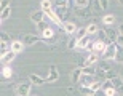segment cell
I'll list each match as a JSON object with an SVG mask.
<instances>
[{
    "mask_svg": "<svg viewBox=\"0 0 123 96\" xmlns=\"http://www.w3.org/2000/svg\"><path fill=\"white\" fill-rule=\"evenodd\" d=\"M99 6L102 10H107V6H109V0H99Z\"/></svg>",
    "mask_w": 123,
    "mask_h": 96,
    "instance_id": "8d00e7d4",
    "label": "cell"
},
{
    "mask_svg": "<svg viewBox=\"0 0 123 96\" xmlns=\"http://www.w3.org/2000/svg\"><path fill=\"white\" fill-rule=\"evenodd\" d=\"M107 34V40H105V45H110V43H115L117 42V37H118V31L115 29H107L105 31Z\"/></svg>",
    "mask_w": 123,
    "mask_h": 96,
    "instance_id": "277c9868",
    "label": "cell"
},
{
    "mask_svg": "<svg viewBox=\"0 0 123 96\" xmlns=\"http://www.w3.org/2000/svg\"><path fill=\"white\" fill-rule=\"evenodd\" d=\"M117 43L123 46V35H120V34H118V37H117Z\"/></svg>",
    "mask_w": 123,
    "mask_h": 96,
    "instance_id": "7bdbcfd3",
    "label": "cell"
},
{
    "mask_svg": "<svg viewBox=\"0 0 123 96\" xmlns=\"http://www.w3.org/2000/svg\"><path fill=\"white\" fill-rule=\"evenodd\" d=\"M115 77H118V75L115 74V70H112V69H109V70H107V75H105V80H114Z\"/></svg>",
    "mask_w": 123,
    "mask_h": 96,
    "instance_id": "484cf974",
    "label": "cell"
},
{
    "mask_svg": "<svg viewBox=\"0 0 123 96\" xmlns=\"http://www.w3.org/2000/svg\"><path fill=\"white\" fill-rule=\"evenodd\" d=\"M53 3H51V0H42V8L43 10H51Z\"/></svg>",
    "mask_w": 123,
    "mask_h": 96,
    "instance_id": "4316f807",
    "label": "cell"
},
{
    "mask_svg": "<svg viewBox=\"0 0 123 96\" xmlns=\"http://www.w3.org/2000/svg\"><path fill=\"white\" fill-rule=\"evenodd\" d=\"M11 74H13V72H11V69H10L8 66H5L3 70H2V75H3V78H10V77H11Z\"/></svg>",
    "mask_w": 123,
    "mask_h": 96,
    "instance_id": "cb8c5ba5",
    "label": "cell"
},
{
    "mask_svg": "<svg viewBox=\"0 0 123 96\" xmlns=\"http://www.w3.org/2000/svg\"><path fill=\"white\" fill-rule=\"evenodd\" d=\"M75 14H77V18H82V19H88V18H91V14H93V11L88 6H78L77 10H75Z\"/></svg>",
    "mask_w": 123,
    "mask_h": 96,
    "instance_id": "3957f363",
    "label": "cell"
},
{
    "mask_svg": "<svg viewBox=\"0 0 123 96\" xmlns=\"http://www.w3.org/2000/svg\"><path fill=\"white\" fill-rule=\"evenodd\" d=\"M98 31H99V29H98V26H96V24H90V26L86 27V32H88V34H96Z\"/></svg>",
    "mask_w": 123,
    "mask_h": 96,
    "instance_id": "f546056e",
    "label": "cell"
},
{
    "mask_svg": "<svg viewBox=\"0 0 123 96\" xmlns=\"http://www.w3.org/2000/svg\"><path fill=\"white\" fill-rule=\"evenodd\" d=\"M77 43H78V38L77 37H74L69 40V48H77Z\"/></svg>",
    "mask_w": 123,
    "mask_h": 96,
    "instance_id": "836d02e7",
    "label": "cell"
},
{
    "mask_svg": "<svg viewBox=\"0 0 123 96\" xmlns=\"http://www.w3.org/2000/svg\"><path fill=\"white\" fill-rule=\"evenodd\" d=\"M105 48H107L105 42H102V40H96V42H94V46H93V51H94V53H104Z\"/></svg>",
    "mask_w": 123,
    "mask_h": 96,
    "instance_id": "ba28073f",
    "label": "cell"
},
{
    "mask_svg": "<svg viewBox=\"0 0 123 96\" xmlns=\"http://www.w3.org/2000/svg\"><path fill=\"white\" fill-rule=\"evenodd\" d=\"M0 48H2V56L5 55V53H8L11 48H8V45H6V42H0Z\"/></svg>",
    "mask_w": 123,
    "mask_h": 96,
    "instance_id": "f1b7e54d",
    "label": "cell"
},
{
    "mask_svg": "<svg viewBox=\"0 0 123 96\" xmlns=\"http://www.w3.org/2000/svg\"><path fill=\"white\" fill-rule=\"evenodd\" d=\"M75 3H77V6H88L90 5V0H75Z\"/></svg>",
    "mask_w": 123,
    "mask_h": 96,
    "instance_id": "e575fe53",
    "label": "cell"
},
{
    "mask_svg": "<svg viewBox=\"0 0 123 96\" xmlns=\"http://www.w3.org/2000/svg\"><path fill=\"white\" fill-rule=\"evenodd\" d=\"M112 85H114V88L117 90V93H120V95L123 96V78L115 77L114 80H112Z\"/></svg>",
    "mask_w": 123,
    "mask_h": 96,
    "instance_id": "52a82bcc",
    "label": "cell"
},
{
    "mask_svg": "<svg viewBox=\"0 0 123 96\" xmlns=\"http://www.w3.org/2000/svg\"><path fill=\"white\" fill-rule=\"evenodd\" d=\"M86 34H88L86 29H78V31H77V35H75V37H77L78 40H80V38H83V37L86 35Z\"/></svg>",
    "mask_w": 123,
    "mask_h": 96,
    "instance_id": "4dcf8cb0",
    "label": "cell"
},
{
    "mask_svg": "<svg viewBox=\"0 0 123 96\" xmlns=\"http://www.w3.org/2000/svg\"><path fill=\"white\" fill-rule=\"evenodd\" d=\"M37 29H38L40 32H43V31H46V29H48V26H46V23L40 21V23H37Z\"/></svg>",
    "mask_w": 123,
    "mask_h": 96,
    "instance_id": "d6a6232c",
    "label": "cell"
},
{
    "mask_svg": "<svg viewBox=\"0 0 123 96\" xmlns=\"http://www.w3.org/2000/svg\"><path fill=\"white\" fill-rule=\"evenodd\" d=\"M10 2H11V0H2V2H0V8H2V10H5V8H8V5H10Z\"/></svg>",
    "mask_w": 123,
    "mask_h": 96,
    "instance_id": "f35d334b",
    "label": "cell"
},
{
    "mask_svg": "<svg viewBox=\"0 0 123 96\" xmlns=\"http://www.w3.org/2000/svg\"><path fill=\"white\" fill-rule=\"evenodd\" d=\"M102 21H104V24H112L115 21V16H114V14H105Z\"/></svg>",
    "mask_w": 123,
    "mask_h": 96,
    "instance_id": "d4e9b609",
    "label": "cell"
},
{
    "mask_svg": "<svg viewBox=\"0 0 123 96\" xmlns=\"http://www.w3.org/2000/svg\"><path fill=\"white\" fill-rule=\"evenodd\" d=\"M69 0H55V6H67Z\"/></svg>",
    "mask_w": 123,
    "mask_h": 96,
    "instance_id": "1f68e13d",
    "label": "cell"
},
{
    "mask_svg": "<svg viewBox=\"0 0 123 96\" xmlns=\"http://www.w3.org/2000/svg\"><path fill=\"white\" fill-rule=\"evenodd\" d=\"M42 40V38H40V37H37V35H32V34H27V35H24V45H29V46H31V45H35V43H37V42H40Z\"/></svg>",
    "mask_w": 123,
    "mask_h": 96,
    "instance_id": "5b68a950",
    "label": "cell"
},
{
    "mask_svg": "<svg viewBox=\"0 0 123 96\" xmlns=\"http://www.w3.org/2000/svg\"><path fill=\"white\" fill-rule=\"evenodd\" d=\"M117 2H118V3H120V5H123V0H117Z\"/></svg>",
    "mask_w": 123,
    "mask_h": 96,
    "instance_id": "f6af8a7d",
    "label": "cell"
},
{
    "mask_svg": "<svg viewBox=\"0 0 123 96\" xmlns=\"http://www.w3.org/2000/svg\"><path fill=\"white\" fill-rule=\"evenodd\" d=\"M118 34H120V35H123V24H120V27H118Z\"/></svg>",
    "mask_w": 123,
    "mask_h": 96,
    "instance_id": "ee69618b",
    "label": "cell"
},
{
    "mask_svg": "<svg viewBox=\"0 0 123 96\" xmlns=\"http://www.w3.org/2000/svg\"><path fill=\"white\" fill-rule=\"evenodd\" d=\"M82 72L86 74V75H93V74H96V70L93 66H85V67H82Z\"/></svg>",
    "mask_w": 123,
    "mask_h": 96,
    "instance_id": "7402d4cb",
    "label": "cell"
},
{
    "mask_svg": "<svg viewBox=\"0 0 123 96\" xmlns=\"http://www.w3.org/2000/svg\"><path fill=\"white\" fill-rule=\"evenodd\" d=\"M10 14H11V8H5V10H2V14H0V21L2 23H5V19H8L10 18Z\"/></svg>",
    "mask_w": 123,
    "mask_h": 96,
    "instance_id": "ffe728a7",
    "label": "cell"
},
{
    "mask_svg": "<svg viewBox=\"0 0 123 96\" xmlns=\"http://www.w3.org/2000/svg\"><path fill=\"white\" fill-rule=\"evenodd\" d=\"M114 61L123 63V46L122 45H118V48H117V55H115V59Z\"/></svg>",
    "mask_w": 123,
    "mask_h": 96,
    "instance_id": "44dd1931",
    "label": "cell"
},
{
    "mask_svg": "<svg viewBox=\"0 0 123 96\" xmlns=\"http://www.w3.org/2000/svg\"><path fill=\"white\" fill-rule=\"evenodd\" d=\"M43 18H45V11H43V10L35 11V13L31 14V19L34 21V23H40V21H43Z\"/></svg>",
    "mask_w": 123,
    "mask_h": 96,
    "instance_id": "8fae6325",
    "label": "cell"
},
{
    "mask_svg": "<svg viewBox=\"0 0 123 96\" xmlns=\"http://www.w3.org/2000/svg\"><path fill=\"white\" fill-rule=\"evenodd\" d=\"M56 14H58V18L62 21L64 18H66V14H67V6H55V10H53Z\"/></svg>",
    "mask_w": 123,
    "mask_h": 96,
    "instance_id": "9c48e42d",
    "label": "cell"
},
{
    "mask_svg": "<svg viewBox=\"0 0 123 96\" xmlns=\"http://www.w3.org/2000/svg\"><path fill=\"white\" fill-rule=\"evenodd\" d=\"M82 75H83L82 67L74 69V72H72V83H78V82H80V78H82Z\"/></svg>",
    "mask_w": 123,
    "mask_h": 96,
    "instance_id": "9a60e30c",
    "label": "cell"
},
{
    "mask_svg": "<svg viewBox=\"0 0 123 96\" xmlns=\"http://www.w3.org/2000/svg\"><path fill=\"white\" fill-rule=\"evenodd\" d=\"M107 70H109V67H105V66H101V67L96 69V75L101 78H105V75H107Z\"/></svg>",
    "mask_w": 123,
    "mask_h": 96,
    "instance_id": "d6986e66",
    "label": "cell"
},
{
    "mask_svg": "<svg viewBox=\"0 0 123 96\" xmlns=\"http://www.w3.org/2000/svg\"><path fill=\"white\" fill-rule=\"evenodd\" d=\"M14 56H16V53H14L13 50H10L8 53H5V55L2 56V63H3V64H8V63H11V61L14 59Z\"/></svg>",
    "mask_w": 123,
    "mask_h": 96,
    "instance_id": "5bb4252c",
    "label": "cell"
},
{
    "mask_svg": "<svg viewBox=\"0 0 123 96\" xmlns=\"http://www.w3.org/2000/svg\"><path fill=\"white\" fill-rule=\"evenodd\" d=\"M23 48H24V42L14 40L13 43H11V50H13L14 53H19V51H23Z\"/></svg>",
    "mask_w": 123,
    "mask_h": 96,
    "instance_id": "e0dca14e",
    "label": "cell"
},
{
    "mask_svg": "<svg viewBox=\"0 0 123 96\" xmlns=\"http://www.w3.org/2000/svg\"><path fill=\"white\" fill-rule=\"evenodd\" d=\"M93 46H94V42H90V43L86 45V48H85V50H88V51H93Z\"/></svg>",
    "mask_w": 123,
    "mask_h": 96,
    "instance_id": "b9f144b4",
    "label": "cell"
},
{
    "mask_svg": "<svg viewBox=\"0 0 123 96\" xmlns=\"http://www.w3.org/2000/svg\"><path fill=\"white\" fill-rule=\"evenodd\" d=\"M55 37V32L51 31L50 27L46 29V31H43V38H53Z\"/></svg>",
    "mask_w": 123,
    "mask_h": 96,
    "instance_id": "83f0119b",
    "label": "cell"
},
{
    "mask_svg": "<svg viewBox=\"0 0 123 96\" xmlns=\"http://www.w3.org/2000/svg\"><path fill=\"white\" fill-rule=\"evenodd\" d=\"M32 83H19V85H14V93L16 96H29L32 90Z\"/></svg>",
    "mask_w": 123,
    "mask_h": 96,
    "instance_id": "6da1fadb",
    "label": "cell"
},
{
    "mask_svg": "<svg viewBox=\"0 0 123 96\" xmlns=\"http://www.w3.org/2000/svg\"><path fill=\"white\" fill-rule=\"evenodd\" d=\"M96 61H98V55L94 53V55H90V56H88V59L85 61V64H86V66H93Z\"/></svg>",
    "mask_w": 123,
    "mask_h": 96,
    "instance_id": "603a6c76",
    "label": "cell"
},
{
    "mask_svg": "<svg viewBox=\"0 0 123 96\" xmlns=\"http://www.w3.org/2000/svg\"><path fill=\"white\" fill-rule=\"evenodd\" d=\"M59 77V72H58V67L56 66H50V74L46 77V82H55Z\"/></svg>",
    "mask_w": 123,
    "mask_h": 96,
    "instance_id": "8992f818",
    "label": "cell"
},
{
    "mask_svg": "<svg viewBox=\"0 0 123 96\" xmlns=\"http://www.w3.org/2000/svg\"><path fill=\"white\" fill-rule=\"evenodd\" d=\"M0 40L2 42H10V35L5 34V32H2V34H0Z\"/></svg>",
    "mask_w": 123,
    "mask_h": 96,
    "instance_id": "ab89813d",
    "label": "cell"
},
{
    "mask_svg": "<svg viewBox=\"0 0 123 96\" xmlns=\"http://www.w3.org/2000/svg\"><path fill=\"white\" fill-rule=\"evenodd\" d=\"M78 88H80V93L85 96H94V93H96L91 87H78Z\"/></svg>",
    "mask_w": 123,
    "mask_h": 96,
    "instance_id": "ac0fdd59",
    "label": "cell"
},
{
    "mask_svg": "<svg viewBox=\"0 0 123 96\" xmlns=\"http://www.w3.org/2000/svg\"><path fill=\"white\" fill-rule=\"evenodd\" d=\"M62 29L67 32V34H74V32H77V26H75L74 23H70V21H66V23L62 24Z\"/></svg>",
    "mask_w": 123,
    "mask_h": 96,
    "instance_id": "30bf717a",
    "label": "cell"
},
{
    "mask_svg": "<svg viewBox=\"0 0 123 96\" xmlns=\"http://www.w3.org/2000/svg\"><path fill=\"white\" fill-rule=\"evenodd\" d=\"M94 96H107V95H105V91L102 90V88H101V90H98V91L94 93Z\"/></svg>",
    "mask_w": 123,
    "mask_h": 96,
    "instance_id": "60d3db41",
    "label": "cell"
},
{
    "mask_svg": "<svg viewBox=\"0 0 123 96\" xmlns=\"http://www.w3.org/2000/svg\"><path fill=\"white\" fill-rule=\"evenodd\" d=\"M104 91H105V95H107V96H114L115 93H117V90L112 87V88H107V90H104Z\"/></svg>",
    "mask_w": 123,
    "mask_h": 96,
    "instance_id": "74e56055",
    "label": "cell"
},
{
    "mask_svg": "<svg viewBox=\"0 0 123 96\" xmlns=\"http://www.w3.org/2000/svg\"><path fill=\"white\" fill-rule=\"evenodd\" d=\"M69 93H70V95H74V96H80V95H82V93H80V88H78V91H77V90H75V87H70V88H69Z\"/></svg>",
    "mask_w": 123,
    "mask_h": 96,
    "instance_id": "d590c367",
    "label": "cell"
},
{
    "mask_svg": "<svg viewBox=\"0 0 123 96\" xmlns=\"http://www.w3.org/2000/svg\"><path fill=\"white\" fill-rule=\"evenodd\" d=\"M80 83H82V87H91L94 80L91 78V75H86V74H83L82 78H80Z\"/></svg>",
    "mask_w": 123,
    "mask_h": 96,
    "instance_id": "7c38bea8",
    "label": "cell"
},
{
    "mask_svg": "<svg viewBox=\"0 0 123 96\" xmlns=\"http://www.w3.org/2000/svg\"><path fill=\"white\" fill-rule=\"evenodd\" d=\"M90 37L88 35H85L83 37V38H80V40H78V43H77V50H85V48H86V45L88 43H90Z\"/></svg>",
    "mask_w": 123,
    "mask_h": 96,
    "instance_id": "2e32d148",
    "label": "cell"
},
{
    "mask_svg": "<svg viewBox=\"0 0 123 96\" xmlns=\"http://www.w3.org/2000/svg\"><path fill=\"white\" fill-rule=\"evenodd\" d=\"M117 48H118V43L115 42V43H110L107 45V48L104 50L102 56H104L105 61H110V59H115V55H117Z\"/></svg>",
    "mask_w": 123,
    "mask_h": 96,
    "instance_id": "7a4b0ae2",
    "label": "cell"
},
{
    "mask_svg": "<svg viewBox=\"0 0 123 96\" xmlns=\"http://www.w3.org/2000/svg\"><path fill=\"white\" fill-rule=\"evenodd\" d=\"M29 78H31V83H32V85H37V87L45 83V80H43L40 75H37V74H31V75H29Z\"/></svg>",
    "mask_w": 123,
    "mask_h": 96,
    "instance_id": "4fadbf2b",
    "label": "cell"
}]
</instances>
